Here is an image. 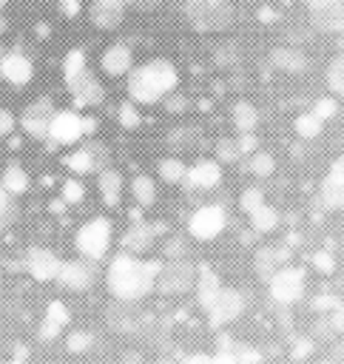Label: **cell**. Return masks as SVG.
<instances>
[{
  "label": "cell",
  "mask_w": 344,
  "mask_h": 364,
  "mask_svg": "<svg viewBox=\"0 0 344 364\" xmlns=\"http://www.w3.org/2000/svg\"><path fill=\"white\" fill-rule=\"evenodd\" d=\"M162 267V259H145V256H131V253H117L108 262L105 270V287L114 296V301H142L145 296L154 293L156 273Z\"/></svg>",
  "instance_id": "1"
},
{
  "label": "cell",
  "mask_w": 344,
  "mask_h": 364,
  "mask_svg": "<svg viewBox=\"0 0 344 364\" xmlns=\"http://www.w3.org/2000/svg\"><path fill=\"white\" fill-rule=\"evenodd\" d=\"M179 85V71L171 60L154 57L142 65H134L128 74V100L136 105H156Z\"/></svg>",
  "instance_id": "2"
},
{
  "label": "cell",
  "mask_w": 344,
  "mask_h": 364,
  "mask_svg": "<svg viewBox=\"0 0 344 364\" xmlns=\"http://www.w3.org/2000/svg\"><path fill=\"white\" fill-rule=\"evenodd\" d=\"M185 17L190 28L208 34V31H225L236 20V9L227 0H185Z\"/></svg>",
  "instance_id": "3"
},
{
  "label": "cell",
  "mask_w": 344,
  "mask_h": 364,
  "mask_svg": "<svg viewBox=\"0 0 344 364\" xmlns=\"http://www.w3.org/2000/svg\"><path fill=\"white\" fill-rule=\"evenodd\" d=\"M111 228L114 225L105 216H91L88 222H82L77 228V236H74V245H77L80 256L88 259V262H102L105 253L111 250V239H114Z\"/></svg>",
  "instance_id": "4"
},
{
  "label": "cell",
  "mask_w": 344,
  "mask_h": 364,
  "mask_svg": "<svg viewBox=\"0 0 344 364\" xmlns=\"http://www.w3.org/2000/svg\"><path fill=\"white\" fill-rule=\"evenodd\" d=\"M196 284V264L190 259H162V267L154 282L159 296H185Z\"/></svg>",
  "instance_id": "5"
},
{
  "label": "cell",
  "mask_w": 344,
  "mask_h": 364,
  "mask_svg": "<svg viewBox=\"0 0 344 364\" xmlns=\"http://www.w3.org/2000/svg\"><path fill=\"white\" fill-rule=\"evenodd\" d=\"M267 290H270V299H273L276 304H281V307L301 301V296H304V290H307V273H304V267H299V264H284V267H279V270L270 276Z\"/></svg>",
  "instance_id": "6"
},
{
  "label": "cell",
  "mask_w": 344,
  "mask_h": 364,
  "mask_svg": "<svg viewBox=\"0 0 344 364\" xmlns=\"http://www.w3.org/2000/svg\"><path fill=\"white\" fill-rule=\"evenodd\" d=\"M242 313H244V293L236 287H222L216 293V299L205 307L208 327H213V330L230 327L236 318H242Z\"/></svg>",
  "instance_id": "7"
},
{
  "label": "cell",
  "mask_w": 344,
  "mask_h": 364,
  "mask_svg": "<svg viewBox=\"0 0 344 364\" xmlns=\"http://www.w3.org/2000/svg\"><path fill=\"white\" fill-rule=\"evenodd\" d=\"M227 228V213L222 205H202L188 219V233L196 242H213Z\"/></svg>",
  "instance_id": "8"
},
{
  "label": "cell",
  "mask_w": 344,
  "mask_h": 364,
  "mask_svg": "<svg viewBox=\"0 0 344 364\" xmlns=\"http://www.w3.org/2000/svg\"><path fill=\"white\" fill-rule=\"evenodd\" d=\"M85 136V117L74 108H63L54 111L51 122H48V136L51 145H77Z\"/></svg>",
  "instance_id": "9"
},
{
  "label": "cell",
  "mask_w": 344,
  "mask_h": 364,
  "mask_svg": "<svg viewBox=\"0 0 344 364\" xmlns=\"http://www.w3.org/2000/svg\"><path fill=\"white\" fill-rule=\"evenodd\" d=\"M310 11V23L324 34H344V0H301Z\"/></svg>",
  "instance_id": "10"
},
{
  "label": "cell",
  "mask_w": 344,
  "mask_h": 364,
  "mask_svg": "<svg viewBox=\"0 0 344 364\" xmlns=\"http://www.w3.org/2000/svg\"><path fill=\"white\" fill-rule=\"evenodd\" d=\"M57 282H60L65 290H74V293L91 290V284L97 282V262H88V259H82V256H80V259L60 262Z\"/></svg>",
  "instance_id": "11"
},
{
  "label": "cell",
  "mask_w": 344,
  "mask_h": 364,
  "mask_svg": "<svg viewBox=\"0 0 344 364\" xmlns=\"http://www.w3.org/2000/svg\"><path fill=\"white\" fill-rule=\"evenodd\" d=\"M318 205L324 210H344V156L333 159L321 185H318Z\"/></svg>",
  "instance_id": "12"
},
{
  "label": "cell",
  "mask_w": 344,
  "mask_h": 364,
  "mask_svg": "<svg viewBox=\"0 0 344 364\" xmlns=\"http://www.w3.org/2000/svg\"><path fill=\"white\" fill-rule=\"evenodd\" d=\"M65 88H68V94H71L77 108H94V105H100L105 100V88H102V82L97 80V74L91 68H85L80 77L65 82Z\"/></svg>",
  "instance_id": "13"
},
{
  "label": "cell",
  "mask_w": 344,
  "mask_h": 364,
  "mask_svg": "<svg viewBox=\"0 0 344 364\" xmlns=\"http://www.w3.org/2000/svg\"><path fill=\"white\" fill-rule=\"evenodd\" d=\"M54 111H57V108H54V102H51L48 97L34 100L31 105H26V111H23V117H20L23 131H26L28 136H34V139H45V136H48V122H51Z\"/></svg>",
  "instance_id": "14"
},
{
  "label": "cell",
  "mask_w": 344,
  "mask_h": 364,
  "mask_svg": "<svg viewBox=\"0 0 344 364\" xmlns=\"http://www.w3.org/2000/svg\"><path fill=\"white\" fill-rule=\"evenodd\" d=\"M284 264H290V247L287 245H262L253 253V270L262 282H270V276Z\"/></svg>",
  "instance_id": "15"
},
{
  "label": "cell",
  "mask_w": 344,
  "mask_h": 364,
  "mask_svg": "<svg viewBox=\"0 0 344 364\" xmlns=\"http://www.w3.org/2000/svg\"><path fill=\"white\" fill-rule=\"evenodd\" d=\"M100 68L108 77H128L134 68V51L128 43H111L102 57H100Z\"/></svg>",
  "instance_id": "16"
},
{
  "label": "cell",
  "mask_w": 344,
  "mask_h": 364,
  "mask_svg": "<svg viewBox=\"0 0 344 364\" xmlns=\"http://www.w3.org/2000/svg\"><path fill=\"white\" fill-rule=\"evenodd\" d=\"M185 185L190 191H213L222 185V165L216 159H199L188 168Z\"/></svg>",
  "instance_id": "17"
},
{
  "label": "cell",
  "mask_w": 344,
  "mask_h": 364,
  "mask_svg": "<svg viewBox=\"0 0 344 364\" xmlns=\"http://www.w3.org/2000/svg\"><path fill=\"white\" fill-rule=\"evenodd\" d=\"M60 262L63 259H57V253L48 247H31L26 256V267H28L31 279H37V282H57Z\"/></svg>",
  "instance_id": "18"
},
{
  "label": "cell",
  "mask_w": 344,
  "mask_h": 364,
  "mask_svg": "<svg viewBox=\"0 0 344 364\" xmlns=\"http://www.w3.org/2000/svg\"><path fill=\"white\" fill-rule=\"evenodd\" d=\"M0 77L17 88L28 85L31 77H34V63L23 54V51H9L3 60H0Z\"/></svg>",
  "instance_id": "19"
},
{
  "label": "cell",
  "mask_w": 344,
  "mask_h": 364,
  "mask_svg": "<svg viewBox=\"0 0 344 364\" xmlns=\"http://www.w3.org/2000/svg\"><path fill=\"white\" fill-rule=\"evenodd\" d=\"M222 287H225V284H222V279H219L216 267H210L208 262L196 264V284H193V296H196V304H199L202 310L216 299V293H219Z\"/></svg>",
  "instance_id": "20"
},
{
  "label": "cell",
  "mask_w": 344,
  "mask_h": 364,
  "mask_svg": "<svg viewBox=\"0 0 344 364\" xmlns=\"http://www.w3.org/2000/svg\"><path fill=\"white\" fill-rule=\"evenodd\" d=\"M88 20H91L97 28L114 31V28H119V23L125 20V6L117 3V0H94V3L88 6Z\"/></svg>",
  "instance_id": "21"
},
{
  "label": "cell",
  "mask_w": 344,
  "mask_h": 364,
  "mask_svg": "<svg viewBox=\"0 0 344 364\" xmlns=\"http://www.w3.org/2000/svg\"><path fill=\"white\" fill-rule=\"evenodd\" d=\"M270 63H273V68H279L284 74H304L310 68L307 54L301 48H296V46H279V48H273L270 51Z\"/></svg>",
  "instance_id": "22"
},
{
  "label": "cell",
  "mask_w": 344,
  "mask_h": 364,
  "mask_svg": "<svg viewBox=\"0 0 344 364\" xmlns=\"http://www.w3.org/2000/svg\"><path fill=\"white\" fill-rule=\"evenodd\" d=\"M68 321H71V310H68V304H65V301H60V299L48 301L45 316H43V324H40V338H43V341L57 338Z\"/></svg>",
  "instance_id": "23"
},
{
  "label": "cell",
  "mask_w": 344,
  "mask_h": 364,
  "mask_svg": "<svg viewBox=\"0 0 344 364\" xmlns=\"http://www.w3.org/2000/svg\"><path fill=\"white\" fill-rule=\"evenodd\" d=\"M97 188H100V196L108 208H117L122 202V191H125V179L117 168H102L97 173Z\"/></svg>",
  "instance_id": "24"
},
{
  "label": "cell",
  "mask_w": 344,
  "mask_h": 364,
  "mask_svg": "<svg viewBox=\"0 0 344 364\" xmlns=\"http://www.w3.org/2000/svg\"><path fill=\"white\" fill-rule=\"evenodd\" d=\"M156 236L151 230V225H131L125 233H122V253H131V256H145L151 247H154Z\"/></svg>",
  "instance_id": "25"
},
{
  "label": "cell",
  "mask_w": 344,
  "mask_h": 364,
  "mask_svg": "<svg viewBox=\"0 0 344 364\" xmlns=\"http://www.w3.org/2000/svg\"><path fill=\"white\" fill-rule=\"evenodd\" d=\"M230 119H233V128L239 134H256V128H259V108L253 102H247V100H239L230 108Z\"/></svg>",
  "instance_id": "26"
},
{
  "label": "cell",
  "mask_w": 344,
  "mask_h": 364,
  "mask_svg": "<svg viewBox=\"0 0 344 364\" xmlns=\"http://www.w3.org/2000/svg\"><path fill=\"white\" fill-rule=\"evenodd\" d=\"M142 316H136L134 310H131V304H125V301H114L111 307H108V324L114 327V330H119V333H134V330H139V321Z\"/></svg>",
  "instance_id": "27"
},
{
  "label": "cell",
  "mask_w": 344,
  "mask_h": 364,
  "mask_svg": "<svg viewBox=\"0 0 344 364\" xmlns=\"http://www.w3.org/2000/svg\"><path fill=\"white\" fill-rule=\"evenodd\" d=\"M63 165L74 173V176H85V173H94L100 165H97V159H94V154L88 151V145H82V148H74L71 154H65V159H63Z\"/></svg>",
  "instance_id": "28"
},
{
  "label": "cell",
  "mask_w": 344,
  "mask_h": 364,
  "mask_svg": "<svg viewBox=\"0 0 344 364\" xmlns=\"http://www.w3.org/2000/svg\"><path fill=\"white\" fill-rule=\"evenodd\" d=\"M131 196H134V202L139 208H151L156 202V182H154V176H148V173L134 176L131 179Z\"/></svg>",
  "instance_id": "29"
},
{
  "label": "cell",
  "mask_w": 344,
  "mask_h": 364,
  "mask_svg": "<svg viewBox=\"0 0 344 364\" xmlns=\"http://www.w3.org/2000/svg\"><path fill=\"white\" fill-rule=\"evenodd\" d=\"M28 185H31V179H28V173H26L20 165H9V168L3 171V176H0V188H3L9 196L26 193Z\"/></svg>",
  "instance_id": "30"
},
{
  "label": "cell",
  "mask_w": 344,
  "mask_h": 364,
  "mask_svg": "<svg viewBox=\"0 0 344 364\" xmlns=\"http://www.w3.org/2000/svg\"><path fill=\"white\" fill-rule=\"evenodd\" d=\"M247 219H250V230L253 233H273L279 228V210L273 205H267V202L262 208H256Z\"/></svg>",
  "instance_id": "31"
},
{
  "label": "cell",
  "mask_w": 344,
  "mask_h": 364,
  "mask_svg": "<svg viewBox=\"0 0 344 364\" xmlns=\"http://www.w3.org/2000/svg\"><path fill=\"white\" fill-rule=\"evenodd\" d=\"M156 173H159V179L168 182V185H182L185 176H188V165H185L179 156H165V159H159Z\"/></svg>",
  "instance_id": "32"
},
{
  "label": "cell",
  "mask_w": 344,
  "mask_h": 364,
  "mask_svg": "<svg viewBox=\"0 0 344 364\" xmlns=\"http://www.w3.org/2000/svg\"><path fill=\"white\" fill-rule=\"evenodd\" d=\"M247 162H244V168L253 173V176H259V179H264V176H273V171H276V159H273V154L270 151H253L250 156H244Z\"/></svg>",
  "instance_id": "33"
},
{
  "label": "cell",
  "mask_w": 344,
  "mask_h": 364,
  "mask_svg": "<svg viewBox=\"0 0 344 364\" xmlns=\"http://www.w3.org/2000/svg\"><path fill=\"white\" fill-rule=\"evenodd\" d=\"M88 68V57L82 48H68L65 57H63V80L71 82L74 77H80L82 71Z\"/></svg>",
  "instance_id": "34"
},
{
  "label": "cell",
  "mask_w": 344,
  "mask_h": 364,
  "mask_svg": "<svg viewBox=\"0 0 344 364\" xmlns=\"http://www.w3.org/2000/svg\"><path fill=\"white\" fill-rule=\"evenodd\" d=\"M321 128H324V122L313 111H304V114H299L293 119V131H296L299 139H316L321 134Z\"/></svg>",
  "instance_id": "35"
},
{
  "label": "cell",
  "mask_w": 344,
  "mask_h": 364,
  "mask_svg": "<svg viewBox=\"0 0 344 364\" xmlns=\"http://www.w3.org/2000/svg\"><path fill=\"white\" fill-rule=\"evenodd\" d=\"M327 88L333 91V97H344V51L335 54L327 65Z\"/></svg>",
  "instance_id": "36"
},
{
  "label": "cell",
  "mask_w": 344,
  "mask_h": 364,
  "mask_svg": "<svg viewBox=\"0 0 344 364\" xmlns=\"http://www.w3.org/2000/svg\"><path fill=\"white\" fill-rule=\"evenodd\" d=\"M219 165H233V162H239L242 159V151H239V145H236V136H222L219 142H216V156H213Z\"/></svg>",
  "instance_id": "37"
},
{
  "label": "cell",
  "mask_w": 344,
  "mask_h": 364,
  "mask_svg": "<svg viewBox=\"0 0 344 364\" xmlns=\"http://www.w3.org/2000/svg\"><path fill=\"white\" fill-rule=\"evenodd\" d=\"M117 119H119V125L128 128V131H134V128L142 125V114H139L136 102H131V100L119 102V108H117Z\"/></svg>",
  "instance_id": "38"
},
{
  "label": "cell",
  "mask_w": 344,
  "mask_h": 364,
  "mask_svg": "<svg viewBox=\"0 0 344 364\" xmlns=\"http://www.w3.org/2000/svg\"><path fill=\"white\" fill-rule=\"evenodd\" d=\"M91 347H94V333H88V330H74V333H68V338H65V350L74 353V355L88 353Z\"/></svg>",
  "instance_id": "39"
},
{
  "label": "cell",
  "mask_w": 344,
  "mask_h": 364,
  "mask_svg": "<svg viewBox=\"0 0 344 364\" xmlns=\"http://www.w3.org/2000/svg\"><path fill=\"white\" fill-rule=\"evenodd\" d=\"M60 199H63L65 205H80V202L85 199V185H82L77 176L65 179L63 188H60Z\"/></svg>",
  "instance_id": "40"
},
{
  "label": "cell",
  "mask_w": 344,
  "mask_h": 364,
  "mask_svg": "<svg viewBox=\"0 0 344 364\" xmlns=\"http://www.w3.org/2000/svg\"><path fill=\"white\" fill-rule=\"evenodd\" d=\"M264 205V191L259 188V185H250V188H244L242 193H239V208L250 216L256 208H262Z\"/></svg>",
  "instance_id": "41"
},
{
  "label": "cell",
  "mask_w": 344,
  "mask_h": 364,
  "mask_svg": "<svg viewBox=\"0 0 344 364\" xmlns=\"http://www.w3.org/2000/svg\"><path fill=\"white\" fill-rule=\"evenodd\" d=\"M310 264H313V270L316 273H321V276H330L333 270H335V256H333V250H316L313 253V259H310Z\"/></svg>",
  "instance_id": "42"
},
{
  "label": "cell",
  "mask_w": 344,
  "mask_h": 364,
  "mask_svg": "<svg viewBox=\"0 0 344 364\" xmlns=\"http://www.w3.org/2000/svg\"><path fill=\"white\" fill-rule=\"evenodd\" d=\"M313 114H316L321 122L333 119V117L338 114V102H335V97H318V100L313 102Z\"/></svg>",
  "instance_id": "43"
},
{
  "label": "cell",
  "mask_w": 344,
  "mask_h": 364,
  "mask_svg": "<svg viewBox=\"0 0 344 364\" xmlns=\"http://www.w3.org/2000/svg\"><path fill=\"white\" fill-rule=\"evenodd\" d=\"M162 253H165V259H188V242L182 236H171V239H165Z\"/></svg>",
  "instance_id": "44"
},
{
  "label": "cell",
  "mask_w": 344,
  "mask_h": 364,
  "mask_svg": "<svg viewBox=\"0 0 344 364\" xmlns=\"http://www.w3.org/2000/svg\"><path fill=\"white\" fill-rule=\"evenodd\" d=\"M213 57H216L219 65H236L239 63V48H236V43H222V46H216Z\"/></svg>",
  "instance_id": "45"
},
{
  "label": "cell",
  "mask_w": 344,
  "mask_h": 364,
  "mask_svg": "<svg viewBox=\"0 0 344 364\" xmlns=\"http://www.w3.org/2000/svg\"><path fill=\"white\" fill-rule=\"evenodd\" d=\"M310 353H313V336L296 338L293 347H290V358L293 361H304V358H310Z\"/></svg>",
  "instance_id": "46"
},
{
  "label": "cell",
  "mask_w": 344,
  "mask_h": 364,
  "mask_svg": "<svg viewBox=\"0 0 344 364\" xmlns=\"http://www.w3.org/2000/svg\"><path fill=\"white\" fill-rule=\"evenodd\" d=\"M327 321H330V327H333V333H338V336H344V301H338L330 313H327Z\"/></svg>",
  "instance_id": "47"
},
{
  "label": "cell",
  "mask_w": 344,
  "mask_h": 364,
  "mask_svg": "<svg viewBox=\"0 0 344 364\" xmlns=\"http://www.w3.org/2000/svg\"><path fill=\"white\" fill-rule=\"evenodd\" d=\"M236 145H239L242 156H250L253 151H259V136L256 134H239L236 136Z\"/></svg>",
  "instance_id": "48"
},
{
  "label": "cell",
  "mask_w": 344,
  "mask_h": 364,
  "mask_svg": "<svg viewBox=\"0 0 344 364\" xmlns=\"http://www.w3.org/2000/svg\"><path fill=\"white\" fill-rule=\"evenodd\" d=\"M14 125H17L14 114H11L9 108H0V136H9V134L14 131Z\"/></svg>",
  "instance_id": "49"
},
{
  "label": "cell",
  "mask_w": 344,
  "mask_h": 364,
  "mask_svg": "<svg viewBox=\"0 0 344 364\" xmlns=\"http://www.w3.org/2000/svg\"><path fill=\"white\" fill-rule=\"evenodd\" d=\"M338 301H341V299H335L333 293H321V296L313 301V307H316V310H327V313H330V310H333Z\"/></svg>",
  "instance_id": "50"
},
{
  "label": "cell",
  "mask_w": 344,
  "mask_h": 364,
  "mask_svg": "<svg viewBox=\"0 0 344 364\" xmlns=\"http://www.w3.org/2000/svg\"><path fill=\"white\" fill-rule=\"evenodd\" d=\"M60 3V11L65 14V17H77L80 11H82V3L80 0H57Z\"/></svg>",
  "instance_id": "51"
},
{
  "label": "cell",
  "mask_w": 344,
  "mask_h": 364,
  "mask_svg": "<svg viewBox=\"0 0 344 364\" xmlns=\"http://www.w3.org/2000/svg\"><path fill=\"white\" fill-rule=\"evenodd\" d=\"M213 361H216V364H239L236 350H216V353H213Z\"/></svg>",
  "instance_id": "52"
},
{
  "label": "cell",
  "mask_w": 344,
  "mask_h": 364,
  "mask_svg": "<svg viewBox=\"0 0 344 364\" xmlns=\"http://www.w3.org/2000/svg\"><path fill=\"white\" fill-rule=\"evenodd\" d=\"M182 364H216V361H213L210 353H190V355L182 358Z\"/></svg>",
  "instance_id": "53"
},
{
  "label": "cell",
  "mask_w": 344,
  "mask_h": 364,
  "mask_svg": "<svg viewBox=\"0 0 344 364\" xmlns=\"http://www.w3.org/2000/svg\"><path fill=\"white\" fill-rule=\"evenodd\" d=\"M330 361H333V364H344V338H341V341H335V347H333V355H330Z\"/></svg>",
  "instance_id": "54"
},
{
  "label": "cell",
  "mask_w": 344,
  "mask_h": 364,
  "mask_svg": "<svg viewBox=\"0 0 344 364\" xmlns=\"http://www.w3.org/2000/svg\"><path fill=\"white\" fill-rule=\"evenodd\" d=\"M9 208H11V196H9V193L0 188V219L9 213Z\"/></svg>",
  "instance_id": "55"
},
{
  "label": "cell",
  "mask_w": 344,
  "mask_h": 364,
  "mask_svg": "<svg viewBox=\"0 0 344 364\" xmlns=\"http://www.w3.org/2000/svg\"><path fill=\"white\" fill-rule=\"evenodd\" d=\"M134 6H139V9H154V6H159V0H136Z\"/></svg>",
  "instance_id": "56"
},
{
  "label": "cell",
  "mask_w": 344,
  "mask_h": 364,
  "mask_svg": "<svg viewBox=\"0 0 344 364\" xmlns=\"http://www.w3.org/2000/svg\"><path fill=\"white\" fill-rule=\"evenodd\" d=\"M136 361H142L139 353H128V355H125V364H136Z\"/></svg>",
  "instance_id": "57"
},
{
  "label": "cell",
  "mask_w": 344,
  "mask_h": 364,
  "mask_svg": "<svg viewBox=\"0 0 344 364\" xmlns=\"http://www.w3.org/2000/svg\"><path fill=\"white\" fill-rule=\"evenodd\" d=\"M117 3H122V6H125V9H128V6H134V3H136V0H117Z\"/></svg>",
  "instance_id": "58"
},
{
  "label": "cell",
  "mask_w": 344,
  "mask_h": 364,
  "mask_svg": "<svg viewBox=\"0 0 344 364\" xmlns=\"http://www.w3.org/2000/svg\"><path fill=\"white\" fill-rule=\"evenodd\" d=\"M316 364H333V361H330V358H321V361H316Z\"/></svg>",
  "instance_id": "59"
},
{
  "label": "cell",
  "mask_w": 344,
  "mask_h": 364,
  "mask_svg": "<svg viewBox=\"0 0 344 364\" xmlns=\"http://www.w3.org/2000/svg\"><path fill=\"white\" fill-rule=\"evenodd\" d=\"M6 3H9V0H0V9H3V6H6Z\"/></svg>",
  "instance_id": "60"
},
{
  "label": "cell",
  "mask_w": 344,
  "mask_h": 364,
  "mask_svg": "<svg viewBox=\"0 0 344 364\" xmlns=\"http://www.w3.org/2000/svg\"><path fill=\"white\" fill-rule=\"evenodd\" d=\"M0 228H3V219H0Z\"/></svg>",
  "instance_id": "61"
}]
</instances>
